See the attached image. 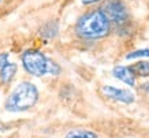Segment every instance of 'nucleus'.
Wrapping results in <instances>:
<instances>
[{
    "label": "nucleus",
    "mask_w": 149,
    "mask_h": 138,
    "mask_svg": "<svg viewBox=\"0 0 149 138\" xmlns=\"http://www.w3.org/2000/svg\"><path fill=\"white\" fill-rule=\"evenodd\" d=\"M103 11L108 17L109 22H113L116 25H123L127 21V8L122 0H108L104 6Z\"/></svg>",
    "instance_id": "4"
},
{
    "label": "nucleus",
    "mask_w": 149,
    "mask_h": 138,
    "mask_svg": "<svg viewBox=\"0 0 149 138\" xmlns=\"http://www.w3.org/2000/svg\"><path fill=\"white\" fill-rule=\"evenodd\" d=\"M17 74V64L14 63H7L6 66H3L0 68V78L4 84H8L11 82V79L14 78V75Z\"/></svg>",
    "instance_id": "7"
},
{
    "label": "nucleus",
    "mask_w": 149,
    "mask_h": 138,
    "mask_svg": "<svg viewBox=\"0 0 149 138\" xmlns=\"http://www.w3.org/2000/svg\"><path fill=\"white\" fill-rule=\"evenodd\" d=\"M81 1H82V4L88 6V4H93V3H97V1H100V0H81Z\"/></svg>",
    "instance_id": "13"
},
{
    "label": "nucleus",
    "mask_w": 149,
    "mask_h": 138,
    "mask_svg": "<svg viewBox=\"0 0 149 138\" xmlns=\"http://www.w3.org/2000/svg\"><path fill=\"white\" fill-rule=\"evenodd\" d=\"M142 58H149V48L136 49V51H133V52L126 55L127 60H131V59H142Z\"/></svg>",
    "instance_id": "10"
},
{
    "label": "nucleus",
    "mask_w": 149,
    "mask_h": 138,
    "mask_svg": "<svg viewBox=\"0 0 149 138\" xmlns=\"http://www.w3.org/2000/svg\"><path fill=\"white\" fill-rule=\"evenodd\" d=\"M112 74L115 78L125 82L129 86H136V74L133 72V70H131L130 67L116 66V67H113Z\"/></svg>",
    "instance_id": "6"
},
{
    "label": "nucleus",
    "mask_w": 149,
    "mask_h": 138,
    "mask_svg": "<svg viewBox=\"0 0 149 138\" xmlns=\"http://www.w3.org/2000/svg\"><path fill=\"white\" fill-rule=\"evenodd\" d=\"M64 138H99L97 134L93 131H88V130H74L66 134Z\"/></svg>",
    "instance_id": "9"
},
{
    "label": "nucleus",
    "mask_w": 149,
    "mask_h": 138,
    "mask_svg": "<svg viewBox=\"0 0 149 138\" xmlns=\"http://www.w3.org/2000/svg\"><path fill=\"white\" fill-rule=\"evenodd\" d=\"M141 89L144 90L145 93H149V81L148 82H144V84L141 85Z\"/></svg>",
    "instance_id": "12"
},
{
    "label": "nucleus",
    "mask_w": 149,
    "mask_h": 138,
    "mask_svg": "<svg viewBox=\"0 0 149 138\" xmlns=\"http://www.w3.org/2000/svg\"><path fill=\"white\" fill-rule=\"evenodd\" d=\"M22 64L29 74L34 77H44L45 74L59 75L60 74V66L47 58L40 51L29 49L22 55Z\"/></svg>",
    "instance_id": "2"
},
{
    "label": "nucleus",
    "mask_w": 149,
    "mask_h": 138,
    "mask_svg": "<svg viewBox=\"0 0 149 138\" xmlns=\"http://www.w3.org/2000/svg\"><path fill=\"white\" fill-rule=\"evenodd\" d=\"M111 22L103 10H95L84 14L78 19L75 30L77 34L86 40H99L108 36Z\"/></svg>",
    "instance_id": "1"
},
{
    "label": "nucleus",
    "mask_w": 149,
    "mask_h": 138,
    "mask_svg": "<svg viewBox=\"0 0 149 138\" xmlns=\"http://www.w3.org/2000/svg\"><path fill=\"white\" fill-rule=\"evenodd\" d=\"M38 100V90L30 82H21L6 101V109L10 112H21L32 108Z\"/></svg>",
    "instance_id": "3"
},
{
    "label": "nucleus",
    "mask_w": 149,
    "mask_h": 138,
    "mask_svg": "<svg viewBox=\"0 0 149 138\" xmlns=\"http://www.w3.org/2000/svg\"><path fill=\"white\" fill-rule=\"evenodd\" d=\"M103 92L109 98L119 102H125V104H131L136 100L134 94L131 93L130 90L119 89V88H113V86H103Z\"/></svg>",
    "instance_id": "5"
},
{
    "label": "nucleus",
    "mask_w": 149,
    "mask_h": 138,
    "mask_svg": "<svg viewBox=\"0 0 149 138\" xmlns=\"http://www.w3.org/2000/svg\"><path fill=\"white\" fill-rule=\"evenodd\" d=\"M130 68L138 77H149V62L140 60V62H136L133 66H130Z\"/></svg>",
    "instance_id": "8"
},
{
    "label": "nucleus",
    "mask_w": 149,
    "mask_h": 138,
    "mask_svg": "<svg viewBox=\"0 0 149 138\" xmlns=\"http://www.w3.org/2000/svg\"><path fill=\"white\" fill-rule=\"evenodd\" d=\"M8 63V55L7 54H0V68L6 66Z\"/></svg>",
    "instance_id": "11"
}]
</instances>
